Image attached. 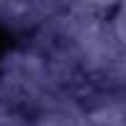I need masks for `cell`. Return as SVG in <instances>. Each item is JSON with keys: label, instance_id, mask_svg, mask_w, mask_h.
<instances>
[{"label": "cell", "instance_id": "cell-1", "mask_svg": "<svg viewBox=\"0 0 126 126\" xmlns=\"http://www.w3.org/2000/svg\"><path fill=\"white\" fill-rule=\"evenodd\" d=\"M77 52L79 69L89 74H106L116 59L124 57V47L111 35V27L104 17H92L69 42Z\"/></svg>", "mask_w": 126, "mask_h": 126}, {"label": "cell", "instance_id": "cell-2", "mask_svg": "<svg viewBox=\"0 0 126 126\" xmlns=\"http://www.w3.org/2000/svg\"><path fill=\"white\" fill-rule=\"evenodd\" d=\"M30 126H87V119L74 101L57 99L49 109H42Z\"/></svg>", "mask_w": 126, "mask_h": 126}, {"label": "cell", "instance_id": "cell-3", "mask_svg": "<svg viewBox=\"0 0 126 126\" xmlns=\"http://www.w3.org/2000/svg\"><path fill=\"white\" fill-rule=\"evenodd\" d=\"M124 101L121 99H106L96 109L84 111L87 124L92 126H124Z\"/></svg>", "mask_w": 126, "mask_h": 126}, {"label": "cell", "instance_id": "cell-4", "mask_svg": "<svg viewBox=\"0 0 126 126\" xmlns=\"http://www.w3.org/2000/svg\"><path fill=\"white\" fill-rule=\"evenodd\" d=\"M0 126H30V121H27L22 114L13 111L8 104L0 101Z\"/></svg>", "mask_w": 126, "mask_h": 126}]
</instances>
